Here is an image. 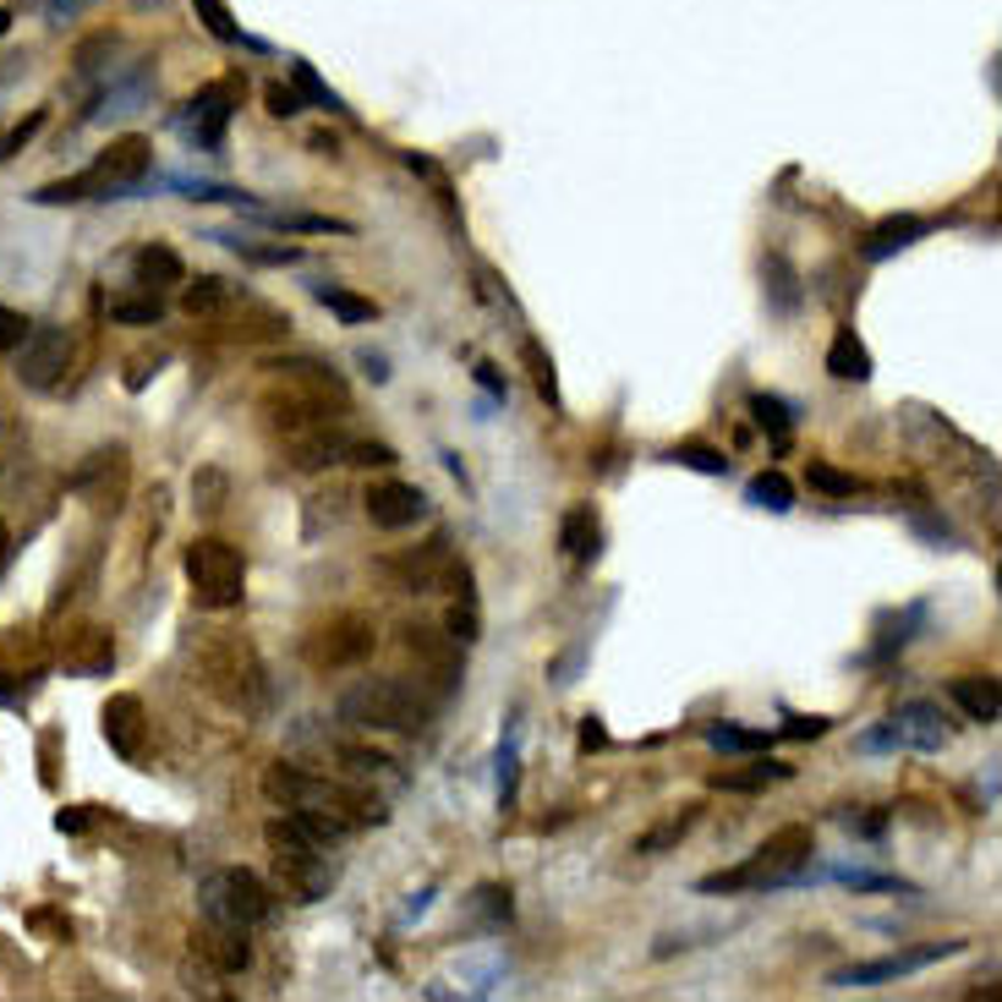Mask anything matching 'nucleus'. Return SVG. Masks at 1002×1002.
<instances>
[{"instance_id":"f257e3e1","label":"nucleus","mask_w":1002,"mask_h":1002,"mask_svg":"<svg viewBox=\"0 0 1002 1002\" xmlns=\"http://www.w3.org/2000/svg\"><path fill=\"white\" fill-rule=\"evenodd\" d=\"M258 789H263L268 805H279L285 816L302 822V827H308L313 838H324V843H340V838H351V832H362V827L389 822V811H384L373 794L346 789V784L318 778V773H302L297 762H268Z\"/></svg>"},{"instance_id":"f03ea898","label":"nucleus","mask_w":1002,"mask_h":1002,"mask_svg":"<svg viewBox=\"0 0 1002 1002\" xmlns=\"http://www.w3.org/2000/svg\"><path fill=\"white\" fill-rule=\"evenodd\" d=\"M340 718L367 729V735H427L439 718V701L411 679L373 674V679H356L351 690H340Z\"/></svg>"},{"instance_id":"7ed1b4c3","label":"nucleus","mask_w":1002,"mask_h":1002,"mask_svg":"<svg viewBox=\"0 0 1002 1002\" xmlns=\"http://www.w3.org/2000/svg\"><path fill=\"white\" fill-rule=\"evenodd\" d=\"M198 679L230 712H263V701H268V674H263L258 647L247 636H230V630H214L198 641Z\"/></svg>"},{"instance_id":"20e7f679","label":"nucleus","mask_w":1002,"mask_h":1002,"mask_svg":"<svg viewBox=\"0 0 1002 1002\" xmlns=\"http://www.w3.org/2000/svg\"><path fill=\"white\" fill-rule=\"evenodd\" d=\"M149 171H154V149L142 137H115L110 149L83 171V176H66V181H55V187H39L34 192V203H45V209H55V203H99V198H126V192H137L142 181H149Z\"/></svg>"},{"instance_id":"39448f33","label":"nucleus","mask_w":1002,"mask_h":1002,"mask_svg":"<svg viewBox=\"0 0 1002 1002\" xmlns=\"http://www.w3.org/2000/svg\"><path fill=\"white\" fill-rule=\"evenodd\" d=\"M263 843H268V861H274L279 888L291 893V899L313 904V899H329V893H335L329 843H324V838H313L302 822H291V816L279 811V816L263 827Z\"/></svg>"},{"instance_id":"423d86ee","label":"nucleus","mask_w":1002,"mask_h":1002,"mask_svg":"<svg viewBox=\"0 0 1002 1002\" xmlns=\"http://www.w3.org/2000/svg\"><path fill=\"white\" fill-rule=\"evenodd\" d=\"M811 849H816V838H811V827L805 822H789V827H778L746 866H729V872H712V877H701L696 888L701 893H751V888H778V882H794L800 877V866H811Z\"/></svg>"},{"instance_id":"0eeeda50","label":"nucleus","mask_w":1002,"mask_h":1002,"mask_svg":"<svg viewBox=\"0 0 1002 1002\" xmlns=\"http://www.w3.org/2000/svg\"><path fill=\"white\" fill-rule=\"evenodd\" d=\"M198 904L209 920L236 926V931H258L274 920V893L263 877H252L247 866H220L198 882Z\"/></svg>"},{"instance_id":"6e6552de","label":"nucleus","mask_w":1002,"mask_h":1002,"mask_svg":"<svg viewBox=\"0 0 1002 1002\" xmlns=\"http://www.w3.org/2000/svg\"><path fill=\"white\" fill-rule=\"evenodd\" d=\"M187 581H192L198 609L225 614V609H236L247 598V559L225 537H198L187 548Z\"/></svg>"},{"instance_id":"1a4fd4ad","label":"nucleus","mask_w":1002,"mask_h":1002,"mask_svg":"<svg viewBox=\"0 0 1002 1002\" xmlns=\"http://www.w3.org/2000/svg\"><path fill=\"white\" fill-rule=\"evenodd\" d=\"M373 625L362 619V614H340V619H329V625H318L308 641H302V657L318 668V674H329V668H356V663H367L373 657Z\"/></svg>"},{"instance_id":"9d476101","label":"nucleus","mask_w":1002,"mask_h":1002,"mask_svg":"<svg viewBox=\"0 0 1002 1002\" xmlns=\"http://www.w3.org/2000/svg\"><path fill=\"white\" fill-rule=\"evenodd\" d=\"M17 351H23V356H17V378H23L28 389H55V384L72 373V335L55 329V324L28 329V340H23Z\"/></svg>"},{"instance_id":"9b49d317","label":"nucleus","mask_w":1002,"mask_h":1002,"mask_svg":"<svg viewBox=\"0 0 1002 1002\" xmlns=\"http://www.w3.org/2000/svg\"><path fill=\"white\" fill-rule=\"evenodd\" d=\"M362 504L378 531H411L416 521H427V493L416 483H373Z\"/></svg>"},{"instance_id":"f8f14e48","label":"nucleus","mask_w":1002,"mask_h":1002,"mask_svg":"<svg viewBox=\"0 0 1002 1002\" xmlns=\"http://www.w3.org/2000/svg\"><path fill=\"white\" fill-rule=\"evenodd\" d=\"M964 942H931V948H915V953H899V959H877V964H849V969H838L827 986H838V991H849V986H877V980H893V975H910V969H926V964H937V959H953Z\"/></svg>"},{"instance_id":"ddd939ff","label":"nucleus","mask_w":1002,"mask_h":1002,"mask_svg":"<svg viewBox=\"0 0 1002 1002\" xmlns=\"http://www.w3.org/2000/svg\"><path fill=\"white\" fill-rule=\"evenodd\" d=\"M450 559H455V553H450V537H434L427 548H416V553H405V559H389L384 569H389V576H400L405 592H439Z\"/></svg>"},{"instance_id":"4468645a","label":"nucleus","mask_w":1002,"mask_h":1002,"mask_svg":"<svg viewBox=\"0 0 1002 1002\" xmlns=\"http://www.w3.org/2000/svg\"><path fill=\"white\" fill-rule=\"evenodd\" d=\"M888 724H893L899 751H904V746H910V751H942V746H948V724H942V712H937L931 701H904Z\"/></svg>"},{"instance_id":"2eb2a0df","label":"nucleus","mask_w":1002,"mask_h":1002,"mask_svg":"<svg viewBox=\"0 0 1002 1002\" xmlns=\"http://www.w3.org/2000/svg\"><path fill=\"white\" fill-rule=\"evenodd\" d=\"M225 121H230V88H203L187 110H181V131L198 142V149H220L225 142Z\"/></svg>"},{"instance_id":"dca6fc26","label":"nucleus","mask_w":1002,"mask_h":1002,"mask_svg":"<svg viewBox=\"0 0 1002 1002\" xmlns=\"http://www.w3.org/2000/svg\"><path fill=\"white\" fill-rule=\"evenodd\" d=\"M405 652L422 657L434 679L461 685V641L455 636H439V630H427V625H405Z\"/></svg>"},{"instance_id":"f3484780","label":"nucleus","mask_w":1002,"mask_h":1002,"mask_svg":"<svg viewBox=\"0 0 1002 1002\" xmlns=\"http://www.w3.org/2000/svg\"><path fill=\"white\" fill-rule=\"evenodd\" d=\"M192 948H198V959H209L220 975H241V969L252 964L247 931H236V926H220V920H209L203 931H192Z\"/></svg>"},{"instance_id":"a211bd4d","label":"nucleus","mask_w":1002,"mask_h":1002,"mask_svg":"<svg viewBox=\"0 0 1002 1002\" xmlns=\"http://www.w3.org/2000/svg\"><path fill=\"white\" fill-rule=\"evenodd\" d=\"M104 740L115 756L142 762V701L137 696H110L104 706Z\"/></svg>"},{"instance_id":"6ab92c4d","label":"nucleus","mask_w":1002,"mask_h":1002,"mask_svg":"<svg viewBox=\"0 0 1002 1002\" xmlns=\"http://www.w3.org/2000/svg\"><path fill=\"white\" fill-rule=\"evenodd\" d=\"M131 274H137L142 291H171V285H187V263H181V252H176V247H165V241L137 247Z\"/></svg>"},{"instance_id":"aec40b11","label":"nucleus","mask_w":1002,"mask_h":1002,"mask_svg":"<svg viewBox=\"0 0 1002 1002\" xmlns=\"http://www.w3.org/2000/svg\"><path fill=\"white\" fill-rule=\"evenodd\" d=\"M948 696H953V706L964 712L969 724H997V712H1002V696H997L991 674H959L948 685Z\"/></svg>"},{"instance_id":"412c9836","label":"nucleus","mask_w":1002,"mask_h":1002,"mask_svg":"<svg viewBox=\"0 0 1002 1002\" xmlns=\"http://www.w3.org/2000/svg\"><path fill=\"white\" fill-rule=\"evenodd\" d=\"M598 542H603V531H598V515H592L587 504L564 510V521H559V548H564L569 564H592V559H598Z\"/></svg>"},{"instance_id":"4be33fe9","label":"nucleus","mask_w":1002,"mask_h":1002,"mask_svg":"<svg viewBox=\"0 0 1002 1002\" xmlns=\"http://www.w3.org/2000/svg\"><path fill=\"white\" fill-rule=\"evenodd\" d=\"M827 373H832L838 384H866V378H872V351L861 346V335H854V329H838V335H832V346H827Z\"/></svg>"},{"instance_id":"5701e85b","label":"nucleus","mask_w":1002,"mask_h":1002,"mask_svg":"<svg viewBox=\"0 0 1002 1002\" xmlns=\"http://www.w3.org/2000/svg\"><path fill=\"white\" fill-rule=\"evenodd\" d=\"M340 762H346V767H351V778H362V784H389V789H400V784H405L400 762H394V756H384V751L340 746Z\"/></svg>"},{"instance_id":"b1692460","label":"nucleus","mask_w":1002,"mask_h":1002,"mask_svg":"<svg viewBox=\"0 0 1002 1002\" xmlns=\"http://www.w3.org/2000/svg\"><path fill=\"white\" fill-rule=\"evenodd\" d=\"M931 225L926 220H915V214H904V220H888V225H877L872 230V241H866V258H893V252H904L910 241H920Z\"/></svg>"},{"instance_id":"393cba45","label":"nucleus","mask_w":1002,"mask_h":1002,"mask_svg":"<svg viewBox=\"0 0 1002 1002\" xmlns=\"http://www.w3.org/2000/svg\"><path fill=\"white\" fill-rule=\"evenodd\" d=\"M762 279H767V302H773L778 313H794V308H800V274L789 268V258L773 252V258L762 263Z\"/></svg>"},{"instance_id":"a878e982","label":"nucleus","mask_w":1002,"mask_h":1002,"mask_svg":"<svg viewBox=\"0 0 1002 1002\" xmlns=\"http://www.w3.org/2000/svg\"><path fill=\"white\" fill-rule=\"evenodd\" d=\"M313 297L340 318V324H373L378 318V308L367 302V297H356V291H346V285H313Z\"/></svg>"},{"instance_id":"bb28decb","label":"nucleus","mask_w":1002,"mask_h":1002,"mask_svg":"<svg viewBox=\"0 0 1002 1002\" xmlns=\"http://www.w3.org/2000/svg\"><path fill=\"white\" fill-rule=\"evenodd\" d=\"M746 499H751L756 510H767V515H789V510H794V483H789L784 472H762V477H751Z\"/></svg>"},{"instance_id":"cd10ccee","label":"nucleus","mask_w":1002,"mask_h":1002,"mask_svg":"<svg viewBox=\"0 0 1002 1002\" xmlns=\"http://www.w3.org/2000/svg\"><path fill=\"white\" fill-rule=\"evenodd\" d=\"M794 767L789 762H756L751 773H712V789H735V794H756L767 784H784Z\"/></svg>"},{"instance_id":"c85d7f7f","label":"nucleus","mask_w":1002,"mask_h":1002,"mask_svg":"<svg viewBox=\"0 0 1002 1002\" xmlns=\"http://www.w3.org/2000/svg\"><path fill=\"white\" fill-rule=\"evenodd\" d=\"M192 12H198V23L220 39V45H247V50H263L258 39H247L241 28H236V17H230V7L225 0H192Z\"/></svg>"},{"instance_id":"c756f323","label":"nucleus","mask_w":1002,"mask_h":1002,"mask_svg":"<svg viewBox=\"0 0 1002 1002\" xmlns=\"http://www.w3.org/2000/svg\"><path fill=\"white\" fill-rule=\"evenodd\" d=\"M225 302H230V285L220 274H198V285H187V291H181V308L187 313H220Z\"/></svg>"},{"instance_id":"7c9ffc66","label":"nucleus","mask_w":1002,"mask_h":1002,"mask_svg":"<svg viewBox=\"0 0 1002 1002\" xmlns=\"http://www.w3.org/2000/svg\"><path fill=\"white\" fill-rule=\"evenodd\" d=\"M690 827H696V811H679V816H668L663 827H652L647 838H636V854H663V849H674Z\"/></svg>"},{"instance_id":"2f4dec72","label":"nucleus","mask_w":1002,"mask_h":1002,"mask_svg":"<svg viewBox=\"0 0 1002 1002\" xmlns=\"http://www.w3.org/2000/svg\"><path fill=\"white\" fill-rule=\"evenodd\" d=\"M751 416L773 434V444H778V450L789 444V405H784L778 394H751Z\"/></svg>"},{"instance_id":"473e14b6","label":"nucleus","mask_w":1002,"mask_h":1002,"mask_svg":"<svg viewBox=\"0 0 1002 1002\" xmlns=\"http://www.w3.org/2000/svg\"><path fill=\"white\" fill-rule=\"evenodd\" d=\"M811 488L816 493H827V499H854L861 493V477H849V472H838V466H827V461H811Z\"/></svg>"},{"instance_id":"72a5a7b5","label":"nucleus","mask_w":1002,"mask_h":1002,"mask_svg":"<svg viewBox=\"0 0 1002 1002\" xmlns=\"http://www.w3.org/2000/svg\"><path fill=\"white\" fill-rule=\"evenodd\" d=\"M110 318H115V324H160V318H165V302H160V291L126 297V302H110Z\"/></svg>"},{"instance_id":"f704fd0d","label":"nucleus","mask_w":1002,"mask_h":1002,"mask_svg":"<svg viewBox=\"0 0 1002 1002\" xmlns=\"http://www.w3.org/2000/svg\"><path fill=\"white\" fill-rule=\"evenodd\" d=\"M291 83H297V93H302V99H313V104H324V110H346V104H340V93H335V88L308 66V61H291Z\"/></svg>"},{"instance_id":"c9c22d12","label":"nucleus","mask_w":1002,"mask_h":1002,"mask_svg":"<svg viewBox=\"0 0 1002 1002\" xmlns=\"http://www.w3.org/2000/svg\"><path fill=\"white\" fill-rule=\"evenodd\" d=\"M706 746H712V751H767V735L735 729V724H712V729H706Z\"/></svg>"},{"instance_id":"e433bc0d","label":"nucleus","mask_w":1002,"mask_h":1002,"mask_svg":"<svg viewBox=\"0 0 1002 1002\" xmlns=\"http://www.w3.org/2000/svg\"><path fill=\"white\" fill-rule=\"evenodd\" d=\"M668 461L674 466H690V472H706V477H724L729 472V461L718 450H706V444H679V450H668Z\"/></svg>"},{"instance_id":"4c0bfd02","label":"nucleus","mask_w":1002,"mask_h":1002,"mask_svg":"<svg viewBox=\"0 0 1002 1002\" xmlns=\"http://www.w3.org/2000/svg\"><path fill=\"white\" fill-rule=\"evenodd\" d=\"M526 367H531V384H537V394L548 400V405H559V378H553V356L537 346V340H526Z\"/></svg>"},{"instance_id":"58836bf2","label":"nucleus","mask_w":1002,"mask_h":1002,"mask_svg":"<svg viewBox=\"0 0 1002 1002\" xmlns=\"http://www.w3.org/2000/svg\"><path fill=\"white\" fill-rule=\"evenodd\" d=\"M400 455L389 444H373V439H346V466H394Z\"/></svg>"},{"instance_id":"ea45409f","label":"nucleus","mask_w":1002,"mask_h":1002,"mask_svg":"<svg viewBox=\"0 0 1002 1002\" xmlns=\"http://www.w3.org/2000/svg\"><path fill=\"white\" fill-rule=\"evenodd\" d=\"M477 630H483V619H477V598H461V603L450 609V636H455L461 647H472V641H477Z\"/></svg>"},{"instance_id":"a19ab883","label":"nucleus","mask_w":1002,"mask_h":1002,"mask_svg":"<svg viewBox=\"0 0 1002 1002\" xmlns=\"http://www.w3.org/2000/svg\"><path fill=\"white\" fill-rule=\"evenodd\" d=\"M192 499H198V510L214 515V510L225 504V477H220V472H198V477H192Z\"/></svg>"},{"instance_id":"79ce46f5","label":"nucleus","mask_w":1002,"mask_h":1002,"mask_svg":"<svg viewBox=\"0 0 1002 1002\" xmlns=\"http://www.w3.org/2000/svg\"><path fill=\"white\" fill-rule=\"evenodd\" d=\"M247 263H302V247H252V241H230Z\"/></svg>"},{"instance_id":"37998d69","label":"nucleus","mask_w":1002,"mask_h":1002,"mask_svg":"<svg viewBox=\"0 0 1002 1002\" xmlns=\"http://www.w3.org/2000/svg\"><path fill=\"white\" fill-rule=\"evenodd\" d=\"M23 340H28V318H23V313H12V308H0V356L17 351Z\"/></svg>"},{"instance_id":"c03bdc74","label":"nucleus","mask_w":1002,"mask_h":1002,"mask_svg":"<svg viewBox=\"0 0 1002 1002\" xmlns=\"http://www.w3.org/2000/svg\"><path fill=\"white\" fill-rule=\"evenodd\" d=\"M39 126H45V110H34V115H28V121H17V126H12V131H7V137H0V160H12V154H17V149H23V142H28V137H34V131H39Z\"/></svg>"},{"instance_id":"a18cd8bd","label":"nucleus","mask_w":1002,"mask_h":1002,"mask_svg":"<svg viewBox=\"0 0 1002 1002\" xmlns=\"http://www.w3.org/2000/svg\"><path fill=\"white\" fill-rule=\"evenodd\" d=\"M263 99H268V115H279V121H291V115L302 110V93H297V88H285V83H274Z\"/></svg>"},{"instance_id":"49530a36","label":"nucleus","mask_w":1002,"mask_h":1002,"mask_svg":"<svg viewBox=\"0 0 1002 1002\" xmlns=\"http://www.w3.org/2000/svg\"><path fill=\"white\" fill-rule=\"evenodd\" d=\"M477 910H483L488 920H510V893H499V888H483V893H477Z\"/></svg>"},{"instance_id":"de8ad7c7","label":"nucleus","mask_w":1002,"mask_h":1002,"mask_svg":"<svg viewBox=\"0 0 1002 1002\" xmlns=\"http://www.w3.org/2000/svg\"><path fill=\"white\" fill-rule=\"evenodd\" d=\"M784 735H789V740H822V735H827V718H789Z\"/></svg>"},{"instance_id":"09e8293b","label":"nucleus","mask_w":1002,"mask_h":1002,"mask_svg":"<svg viewBox=\"0 0 1002 1002\" xmlns=\"http://www.w3.org/2000/svg\"><path fill=\"white\" fill-rule=\"evenodd\" d=\"M603 746H609L603 718H581V751H603Z\"/></svg>"},{"instance_id":"8fccbe9b","label":"nucleus","mask_w":1002,"mask_h":1002,"mask_svg":"<svg viewBox=\"0 0 1002 1002\" xmlns=\"http://www.w3.org/2000/svg\"><path fill=\"white\" fill-rule=\"evenodd\" d=\"M477 384H483L488 394H499V400H504V378H499V367H488V362H483V367H477Z\"/></svg>"},{"instance_id":"3c124183","label":"nucleus","mask_w":1002,"mask_h":1002,"mask_svg":"<svg viewBox=\"0 0 1002 1002\" xmlns=\"http://www.w3.org/2000/svg\"><path fill=\"white\" fill-rule=\"evenodd\" d=\"M77 12V0H50V17H72Z\"/></svg>"},{"instance_id":"603ef678","label":"nucleus","mask_w":1002,"mask_h":1002,"mask_svg":"<svg viewBox=\"0 0 1002 1002\" xmlns=\"http://www.w3.org/2000/svg\"><path fill=\"white\" fill-rule=\"evenodd\" d=\"M0 564H7V526H0Z\"/></svg>"},{"instance_id":"864d4df0","label":"nucleus","mask_w":1002,"mask_h":1002,"mask_svg":"<svg viewBox=\"0 0 1002 1002\" xmlns=\"http://www.w3.org/2000/svg\"><path fill=\"white\" fill-rule=\"evenodd\" d=\"M7 28H12V12H0V34H7Z\"/></svg>"}]
</instances>
